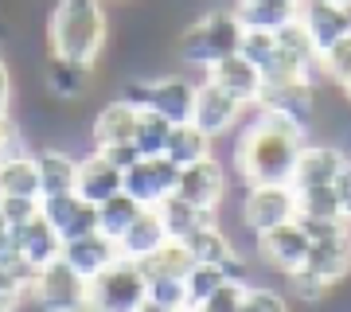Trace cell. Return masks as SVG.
I'll list each match as a JSON object with an SVG mask.
<instances>
[{
    "instance_id": "6da1fadb",
    "label": "cell",
    "mask_w": 351,
    "mask_h": 312,
    "mask_svg": "<svg viewBox=\"0 0 351 312\" xmlns=\"http://www.w3.org/2000/svg\"><path fill=\"white\" fill-rule=\"evenodd\" d=\"M304 141L308 125L285 113L258 110L234 141V172L242 176V184H289Z\"/></svg>"
},
{
    "instance_id": "7a4b0ae2",
    "label": "cell",
    "mask_w": 351,
    "mask_h": 312,
    "mask_svg": "<svg viewBox=\"0 0 351 312\" xmlns=\"http://www.w3.org/2000/svg\"><path fill=\"white\" fill-rule=\"evenodd\" d=\"M110 43L106 0H59L47 16V51L55 59L98 67Z\"/></svg>"
},
{
    "instance_id": "3957f363",
    "label": "cell",
    "mask_w": 351,
    "mask_h": 312,
    "mask_svg": "<svg viewBox=\"0 0 351 312\" xmlns=\"http://www.w3.org/2000/svg\"><path fill=\"white\" fill-rule=\"evenodd\" d=\"M242 32L234 8H211L203 12L199 20H191L184 32H180V43H176V59L188 71H207L226 55H239Z\"/></svg>"
},
{
    "instance_id": "277c9868",
    "label": "cell",
    "mask_w": 351,
    "mask_h": 312,
    "mask_svg": "<svg viewBox=\"0 0 351 312\" xmlns=\"http://www.w3.org/2000/svg\"><path fill=\"white\" fill-rule=\"evenodd\" d=\"M27 304L36 312H90V281L63 258H55L36 274Z\"/></svg>"
},
{
    "instance_id": "5b68a950",
    "label": "cell",
    "mask_w": 351,
    "mask_h": 312,
    "mask_svg": "<svg viewBox=\"0 0 351 312\" xmlns=\"http://www.w3.org/2000/svg\"><path fill=\"white\" fill-rule=\"evenodd\" d=\"M145 297H149V277L141 262L129 258H117L90 281V312H137Z\"/></svg>"
},
{
    "instance_id": "8992f818",
    "label": "cell",
    "mask_w": 351,
    "mask_h": 312,
    "mask_svg": "<svg viewBox=\"0 0 351 312\" xmlns=\"http://www.w3.org/2000/svg\"><path fill=\"white\" fill-rule=\"evenodd\" d=\"M239 215L242 230L258 242V235L297 219V191H293V184H246Z\"/></svg>"
},
{
    "instance_id": "52a82bcc",
    "label": "cell",
    "mask_w": 351,
    "mask_h": 312,
    "mask_svg": "<svg viewBox=\"0 0 351 312\" xmlns=\"http://www.w3.org/2000/svg\"><path fill=\"white\" fill-rule=\"evenodd\" d=\"M320 82H324L320 75H313V78H285V82H265L262 98H258L254 110L285 113V117H293V121H301V125L313 129L316 106H320Z\"/></svg>"
},
{
    "instance_id": "ba28073f",
    "label": "cell",
    "mask_w": 351,
    "mask_h": 312,
    "mask_svg": "<svg viewBox=\"0 0 351 312\" xmlns=\"http://www.w3.org/2000/svg\"><path fill=\"white\" fill-rule=\"evenodd\" d=\"M242 113H246V101L234 98L230 90H223L207 75L195 82V113H191V121H195V129H203L211 141L226 137V133L242 121Z\"/></svg>"
},
{
    "instance_id": "9c48e42d",
    "label": "cell",
    "mask_w": 351,
    "mask_h": 312,
    "mask_svg": "<svg viewBox=\"0 0 351 312\" xmlns=\"http://www.w3.org/2000/svg\"><path fill=\"white\" fill-rule=\"evenodd\" d=\"M176 180H180V164H172L168 156H141L133 168H125L121 191H129L141 207H160L176 191Z\"/></svg>"
},
{
    "instance_id": "30bf717a",
    "label": "cell",
    "mask_w": 351,
    "mask_h": 312,
    "mask_svg": "<svg viewBox=\"0 0 351 312\" xmlns=\"http://www.w3.org/2000/svg\"><path fill=\"white\" fill-rule=\"evenodd\" d=\"M226 191H230V180H226V168L215 156H203V160L180 168V180H176V195L180 200L207 207V211H219Z\"/></svg>"
},
{
    "instance_id": "8fae6325",
    "label": "cell",
    "mask_w": 351,
    "mask_h": 312,
    "mask_svg": "<svg viewBox=\"0 0 351 312\" xmlns=\"http://www.w3.org/2000/svg\"><path fill=\"white\" fill-rule=\"evenodd\" d=\"M297 24L304 27L308 43L316 47V59H320L332 43H339L351 32V8L332 4V0H301L297 4Z\"/></svg>"
},
{
    "instance_id": "7c38bea8",
    "label": "cell",
    "mask_w": 351,
    "mask_h": 312,
    "mask_svg": "<svg viewBox=\"0 0 351 312\" xmlns=\"http://www.w3.org/2000/svg\"><path fill=\"white\" fill-rule=\"evenodd\" d=\"M39 215L55 226V235L71 242V238H82L90 230H98V207L90 200H82L78 191H63V195H43L39 200Z\"/></svg>"
},
{
    "instance_id": "4fadbf2b",
    "label": "cell",
    "mask_w": 351,
    "mask_h": 312,
    "mask_svg": "<svg viewBox=\"0 0 351 312\" xmlns=\"http://www.w3.org/2000/svg\"><path fill=\"white\" fill-rule=\"evenodd\" d=\"M308 235L301 230V223L293 219V223H281L274 226V230H265V235H258V258H262L269 269H277V274L285 277L293 274V269H301L304 258H308Z\"/></svg>"
},
{
    "instance_id": "5bb4252c",
    "label": "cell",
    "mask_w": 351,
    "mask_h": 312,
    "mask_svg": "<svg viewBox=\"0 0 351 312\" xmlns=\"http://www.w3.org/2000/svg\"><path fill=\"white\" fill-rule=\"evenodd\" d=\"M348 164V152L336 141H304L301 156L293 164V187H332L339 168Z\"/></svg>"
},
{
    "instance_id": "9a60e30c",
    "label": "cell",
    "mask_w": 351,
    "mask_h": 312,
    "mask_svg": "<svg viewBox=\"0 0 351 312\" xmlns=\"http://www.w3.org/2000/svg\"><path fill=\"white\" fill-rule=\"evenodd\" d=\"M12 238H16V254H20V262L32 265V269H43V265H51L55 258H63V238L55 235V226L39 215V219H32V223L24 226H12Z\"/></svg>"
},
{
    "instance_id": "2e32d148",
    "label": "cell",
    "mask_w": 351,
    "mask_h": 312,
    "mask_svg": "<svg viewBox=\"0 0 351 312\" xmlns=\"http://www.w3.org/2000/svg\"><path fill=\"white\" fill-rule=\"evenodd\" d=\"M117 258H121V254H117V242L106 238L101 230H90V235H82V238L63 242V262L71 265V269H78L86 281H94L101 269H110Z\"/></svg>"
},
{
    "instance_id": "e0dca14e",
    "label": "cell",
    "mask_w": 351,
    "mask_h": 312,
    "mask_svg": "<svg viewBox=\"0 0 351 312\" xmlns=\"http://www.w3.org/2000/svg\"><path fill=\"white\" fill-rule=\"evenodd\" d=\"M149 110H156L164 121L184 125L195 113V82L184 75H160L152 78V94H149Z\"/></svg>"
},
{
    "instance_id": "ac0fdd59",
    "label": "cell",
    "mask_w": 351,
    "mask_h": 312,
    "mask_svg": "<svg viewBox=\"0 0 351 312\" xmlns=\"http://www.w3.org/2000/svg\"><path fill=\"white\" fill-rule=\"evenodd\" d=\"M78 164H82V152H71V149H63V145H43V149H36L39 191H43V195H63V191H75Z\"/></svg>"
},
{
    "instance_id": "d6986e66",
    "label": "cell",
    "mask_w": 351,
    "mask_h": 312,
    "mask_svg": "<svg viewBox=\"0 0 351 312\" xmlns=\"http://www.w3.org/2000/svg\"><path fill=\"white\" fill-rule=\"evenodd\" d=\"M137 117H141L137 106H129L121 98L106 101L94 113V121H90V149H106V145H125V141H133Z\"/></svg>"
},
{
    "instance_id": "ffe728a7",
    "label": "cell",
    "mask_w": 351,
    "mask_h": 312,
    "mask_svg": "<svg viewBox=\"0 0 351 312\" xmlns=\"http://www.w3.org/2000/svg\"><path fill=\"white\" fill-rule=\"evenodd\" d=\"M203 75L211 78V82H219L223 90H230L234 98H242L246 106H258L262 86H265L262 71H258L250 59H242V55H226V59H219L215 67H207Z\"/></svg>"
},
{
    "instance_id": "44dd1931",
    "label": "cell",
    "mask_w": 351,
    "mask_h": 312,
    "mask_svg": "<svg viewBox=\"0 0 351 312\" xmlns=\"http://www.w3.org/2000/svg\"><path fill=\"white\" fill-rule=\"evenodd\" d=\"M121 176H125V172H121L117 164H110L98 149H90V152H82L75 191L82 195V200H90L94 207H98V203H106L110 195H117V191H121Z\"/></svg>"
},
{
    "instance_id": "7402d4cb",
    "label": "cell",
    "mask_w": 351,
    "mask_h": 312,
    "mask_svg": "<svg viewBox=\"0 0 351 312\" xmlns=\"http://www.w3.org/2000/svg\"><path fill=\"white\" fill-rule=\"evenodd\" d=\"M164 242H168V230H164L160 211H156V207H145V211L133 219V226L117 238V254L129 258V262H145V258H152Z\"/></svg>"
},
{
    "instance_id": "603a6c76",
    "label": "cell",
    "mask_w": 351,
    "mask_h": 312,
    "mask_svg": "<svg viewBox=\"0 0 351 312\" xmlns=\"http://www.w3.org/2000/svg\"><path fill=\"white\" fill-rule=\"evenodd\" d=\"M43 86L55 101H82L94 86V67L86 62H66L51 55L47 67H43Z\"/></svg>"
},
{
    "instance_id": "cb8c5ba5",
    "label": "cell",
    "mask_w": 351,
    "mask_h": 312,
    "mask_svg": "<svg viewBox=\"0 0 351 312\" xmlns=\"http://www.w3.org/2000/svg\"><path fill=\"white\" fill-rule=\"evenodd\" d=\"M304 269H313L316 277H324L328 285H343L351 277V235L328 238V242H313Z\"/></svg>"
},
{
    "instance_id": "d4e9b609",
    "label": "cell",
    "mask_w": 351,
    "mask_h": 312,
    "mask_svg": "<svg viewBox=\"0 0 351 312\" xmlns=\"http://www.w3.org/2000/svg\"><path fill=\"white\" fill-rule=\"evenodd\" d=\"M164 219V230H168V238H176V242H184L188 235H195L199 226H215L219 223V211H207V207H195V203L180 200V195H168V200L156 207Z\"/></svg>"
},
{
    "instance_id": "484cf974",
    "label": "cell",
    "mask_w": 351,
    "mask_h": 312,
    "mask_svg": "<svg viewBox=\"0 0 351 312\" xmlns=\"http://www.w3.org/2000/svg\"><path fill=\"white\" fill-rule=\"evenodd\" d=\"M0 195H36V200H43V191H39L36 149L16 152L8 160H0Z\"/></svg>"
},
{
    "instance_id": "4316f807",
    "label": "cell",
    "mask_w": 351,
    "mask_h": 312,
    "mask_svg": "<svg viewBox=\"0 0 351 312\" xmlns=\"http://www.w3.org/2000/svg\"><path fill=\"white\" fill-rule=\"evenodd\" d=\"M164 156L172 164H195L203 156H215L211 152V137L195 129V121H184V125H172V133H168V145H164Z\"/></svg>"
},
{
    "instance_id": "83f0119b",
    "label": "cell",
    "mask_w": 351,
    "mask_h": 312,
    "mask_svg": "<svg viewBox=\"0 0 351 312\" xmlns=\"http://www.w3.org/2000/svg\"><path fill=\"white\" fill-rule=\"evenodd\" d=\"M184 250L191 254V262H207V265H223L230 254H234V238L223 230V223L215 226H199L195 235L184 238Z\"/></svg>"
},
{
    "instance_id": "f1b7e54d",
    "label": "cell",
    "mask_w": 351,
    "mask_h": 312,
    "mask_svg": "<svg viewBox=\"0 0 351 312\" xmlns=\"http://www.w3.org/2000/svg\"><path fill=\"white\" fill-rule=\"evenodd\" d=\"M230 8H234V16H239V24H242V27H258V32H277V27H285L289 20H297V8H293V4L234 0Z\"/></svg>"
},
{
    "instance_id": "f546056e",
    "label": "cell",
    "mask_w": 351,
    "mask_h": 312,
    "mask_svg": "<svg viewBox=\"0 0 351 312\" xmlns=\"http://www.w3.org/2000/svg\"><path fill=\"white\" fill-rule=\"evenodd\" d=\"M141 211H145V207H141L129 191H117V195H110L106 203H98V230L117 242V238L133 226V219H137Z\"/></svg>"
},
{
    "instance_id": "4dcf8cb0",
    "label": "cell",
    "mask_w": 351,
    "mask_h": 312,
    "mask_svg": "<svg viewBox=\"0 0 351 312\" xmlns=\"http://www.w3.org/2000/svg\"><path fill=\"white\" fill-rule=\"evenodd\" d=\"M36 269L24 262H0V312H20L27 304Z\"/></svg>"
},
{
    "instance_id": "1f68e13d",
    "label": "cell",
    "mask_w": 351,
    "mask_h": 312,
    "mask_svg": "<svg viewBox=\"0 0 351 312\" xmlns=\"http://www.w3.org/2000/svg\"><path fill=\"white\" fill-rule=\"evenodd\" d=\"M191 254L184 250V242H176V238H168L152 258H145L141 262V269H145V277H176V281H184L191 269Z\"/></svg>"
},
{
    "instance_id": "d6a6232c",
    "label": "cell",
    "mask_w": 351,
    "mask_h": 312,
    "mask_svg": "<svg viewBox=\"0 0 351 312\" xmlns=\"http://www.w3.org/2000/svg\"><path fill=\"white\" fill-rule=\"evenodd\" d=\"M226 285V274L223 265H207V262H195L184 277V293H188V309H203L207 300Z\"/></svg>"
},
{
    "instance_id": "836d02e7",
    "label": "cell",
    "mask_w": 351,
    "mask_h": 312,
    "mask_svg": "<svg viewBox=\"0 0 351 312\" xmlns=\"http://www.w3.org/2000/svg\"><path fill=\"white\" fill-rule=\"evenodd\" d=\"M285 289H289V300H297V304H304V309H316V304H324L328 297H332V289L324 277H316L313 269H293V274H285Z\"/></svg>"
},
{
    "instance_id": "e575fe53",
    "label": "cell",
    "mask_w": 351,
    "mask_h": 312,
    "mask_svg": "<svg viewBox=\"0 0 351 312\" xmlns=\"http://www.w3.org/2000/svg\"><path fill=\"white\" fill-rule=\"evenodd\" d=\"M168 133H172V121H164L156 110H141L137 133H133V145L141 149V156H164Z\"/></svg>"
},
{
    "instance_id": "d590c367",
    "label": "cell",
    "mask_w": 351,
    "mask_h": 312,
    "mask_svg": "<svg viewBox=\"0 0 351 312\" xmlns=\"http://www.w3.org/2000/svg\"><path fill=\"white\" fill-rule=\"evenodd\" d=\"M316 75L324 78V82H332V86L351 82V32L316 59Z\"/></svg>"
},
{
    "instance_id": "8d00e7d4",
    "label": "cell",
    "mask_w": 351,
    "mask_h": 312,
    "mask_svg": "<svg viewBox=\"0 0 351 312\" xmlns=\"http://www.w3.org/2000/svg\"><path fill=\"white\" fill-rule=\"evenodd\" d=\"M297 191V215L308 219H343L332 187H293Z\"/></svg>"
},
{
    "instance_id": "74e56055",
    "label": "cell",
    "mask_w": 351,
    "mask_h": 312,
    "mask_svg": "<svg viewBox=\"0 0 351 312\" xmlns=\"http://www.w3.org/2000/svg\"><path fill=\"white\" fill-rule=\"evenodd\" d=\"M239 55L250 59L258 71H265L277 55V32H258V27H246L242 32V43H239Z\"/></svg>"
},
{
    "instance_id": "f35d334b",
    "label": "cell",
    "mask_w": 351,
    "mask_h": 312,
    "mask_svg": "<svg viewBox=\"0 0 351 312\" xmlns=\"http://www.w3.org/2000/svg\"><path fill=\"white\" fill-rule=\"evenodd\" d=\"M239 312H293V309H289V297L277 293L274 285H246Z\"/></svg>"
},
{
    "instance_id": "ab89813d",
    "label": "cell",
    "mask_w": 351,
    "mask_h": 312,
    "mask_svg": "<svg viewBox=\"0 0 351 312\" xmlns=\"http://www.w3.org/2000/svg\"><path fill=\"white\" fill-rule=\"evenodd\" d=\"M149 300L164 304V309H188V293H184V281H176V277H149Z\"/></svg>"
},
{
    "instance_id": "60d3db41",
    "label": "cell",
    "mask_w": 351,
    "mask_h": 312,
    "mask_svg": "<svg viewBox=\"0 0 351 312\" xmlns=\"http://www.w3.org/2000/svg\"><path fill=\"white\" fill-rule=\"evenodd\" d=\"M301 230L308 235V242H328V238H343L351 235L348 219H308V215H297Z\"/></svg>"
},
{
    "instance_id": "b9f144b4",
    "label": "cell",
    "mask_w": 351,
    "mask_h": 312,
    "mask_svg": "<svg viewBox=\"0 0 351 312\" xmlns=\"http://www.w3.org/2000/svg\"><path fill=\"white\" fill-rule=\"evenodd\" d=\"M0 211H4L8 226H24L39 219V200L36 195H0Z\"/></svg>"
},
{
    "instance_id": "7bdbcfd3",
    "label": "cell",
    "mask_w": 351,
    "mask_h": 312,
    "mask_svg": "<svg viewBox=\"0 0 351 312\" xmlns=\"http://www.w3.org/2000/svg\"><path fill=\"white\" fill-rule=\"evenodd\" d=\"M16 152H27V137L8 113H0V160H8Z\"/></svg>"
},
{
    "instance_id": "ee69618b",
    "label": "cell",
    "mask_w": 351,
    "mask_h": 312,
    "mask_svg": "<svg viewBox=\"0 0 351 312\" xmlns=\"http://www.w3.org/2000/svg\"><path fill=\"white\" fill-rule=\"evenodd\" d=\"M242 297H246V285H239V281H226V285L219 289L207 304H203V312H239Z\"/></svg>"
},
{
    "instance_id": "f6af8a7d",
    "label": "cell",
    "mask_w": 351,
    "mask_h": 312,
    "mask_svg": "<svg viewBox=\"0 0 351 312\" xmlns=\"http://www.w3.org/2000/svg\"><path fill=\"white\" fill-rule=\"evenodd\" d=\"M149 94H152V78H141V75L125 78L121 90H117V98L129 101V106H137V110H149Z\"/></svg>"
},
{
    "instance_id": "bcb514c9",
    "label": "cell",
    "mask_w": 351,
    "mask_h": 312,
    "mask_svg": "<svg viewBox=\"0 0 351 312\" xmlns=\"http://www.w3.org/2000/svg\"><path fill=\"white\" fill-rule=\"evenodd\" d=\"M332 191H336V203H339V215L351 223V156H348V164L339 168V176L332 180Z\"/></svg>"
},
{
    "instance_id": "7dc6e473",
    "label": "cell",
    "mask_w": 351,
    "mask_h": 312,
    "mask_svg": "<svg viewBox=\"0 0 351 312\" xmlns=\"http://www.w3.org/2000/svg\"><path fill=\"white\" fill-rule=\"evenodd\" d=\"M98 152H101L110 164H117L121 172H125V168H133V164L141 160V149L133 145V141H125V145H106V149H98Z\"/></svg>"
},
{
    "instance_id": "c3c4849f",
    "label": "cell",
    "mask_w": 351,
    "mask_h": 312,
    "mask_svg": "<svg viewBox=\"0 0 351 312\" xmlns=\"http://www.w3.org/2000/svg\"><path fill=\"white\" fill-rule=\"evenodd\" d=\"M12 94H16V86H12V67H8V59H4V55H0V113L12 110Z\"/></svg>"
},
{
    "instance_id": "681fc988",
    "label": "cell",
    "mask_w": 351,
    "mask_h": 312,
    "mask_svg": "<svg viewBox=\"0 0 351 312\" xmlns=\"http://www.w3.org/2000/svg\"><path fill=\"white\" fill-rule=\"evenodd\" d=\"M137 312H172V309H164V304H156V300H149V297H145V300L137 304Z\"/></svg>"
},
{
    "instance_id": "f907efd6",
    "label": "cell",
    "mask_w": 351,
    "mask_h": 312,
    "mask_svg": "<svg viewBox=\"0 0 351 312\" xmlns=\"http://www.w3.org/2000/svg\"><path fill=\"white\" fill-rule=\"evenodd\" d=\"M339 94H343V101L351 106V82H343V86H339Z\"/></svg>"
},
{
    "instance_id": "816d5d0a",
    "label": "cell",
    "mask_w": 351,
    "mask_h": 312,
    "mask_svg": "<svg viewBox=\"0 0 351 312\" xmlns=\"http://www.w3.org/2000/svg\"><path fill=\"white\" fill-rule=\"evenodd\" d=\"M12 226H8V219H4V211H0V235H8Z\"/></svg>"
},
{
    "instance_id": "f5cc1de1",
    "label": "cell",
    "mask_w": 351,
    "mask_h": 312,
    "mask_svg": "<svg viewBox=\"0 0 351 312\" xmlns=\"http://www.w3.org/2000/svg\"><path fill=\"white\" fill-rule=\"evenodd\" d=\"M265 4H293V8H297V4H301V0H265Z\"/></svg>"
},
{
    "instance_id": "db71d44e",
    "label": "cell",
    "mask_w": 351,
    "mask_h": 312,
    "mask_svg": "<svg viewBox=\"0 0 351 312\" xmlns=\"http://www.w3.org/2000/svg\"><path fill=\"white\" fill-rule=\"evenodd\" d=\"M332 4H343V8H351V0H332Z\"/></svg>"
},
{
    "instance_id": "11a10c76",
    "label": "cell",
    "mask_w": 351,
    "mask_h": 312,
    "mask_svg": "<svg viewBox=\"0 0 351 312\" xmlns=\"http://www.w3.org/2000/svg\"><path fill=\"white\" fill-rule=\"evenodd\" d=\"M180 312H203V309H180Z\"/></svg>"
}]
</instances>
